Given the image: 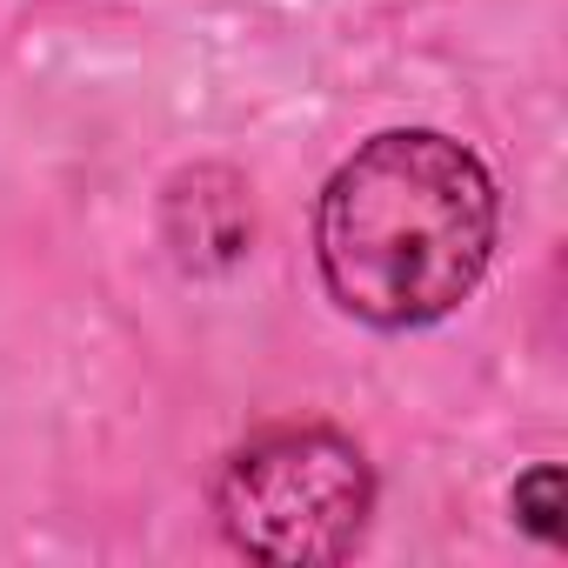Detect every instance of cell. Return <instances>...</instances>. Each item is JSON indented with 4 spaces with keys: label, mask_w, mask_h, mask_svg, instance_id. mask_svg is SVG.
Returning <instances> with one entry per match:
<instances>
[{
    "label": "cell",
    "mask_w": 568,
    "mask_h": 568,
    "mask_svg": "<svg viewBox=\"0 0 568 568\" xmlns=\"http://www.w3.org/2000/svg\"><path fill=\"white\" fill-rule=\"evenodd\" d=\"M501 194L475 148L435 128L362 141L315 201V261L342 315L408 335L448 322L488 274Z\"/></svg>",
    "instance_id": "cell-1"
},
{
    "label": "cell",
    "mask_w": 568,
    "mask_h": 568,
    "mask_svg": "<svg viewBox=\"0 0 568 568\" xmlns=\"http://www.w3.org/2000/svg\"><path fill=\"white\" fill-rule=\"evenodd\" d=\"M221 535L281 568L348 561L375 521V468L355 435L328 422H281L247 435L214 475Z\"/></svg>",
    "instance_id": "cell-2"
},
{
    "label": "cell",
    "mask_w": 568,
    "mask_h": 568,
    "mask_svg": "<svg viewBox=\"0 0 568 568\" xmlns=\"http://www.w3.org/2000/svg\"><path fill=\"white\" fill-rule=\"evenodd\" d=\"M254 234L247 187L227 168H194L168 187V247L181 267H227Z\"/></svg>",
    "instance_id": "cell-3"
},
{
    "label": "cell",
    "mask_w": 568,
    "mask_h": 568,
    "mask_svg": "<svg viewBox=\"0 0 568 568\" xmlns=\"http://www.w3.org/2000/svg\"><path fill=\"white\" fill-rule=\"evenodd\" d=\"M515 521L535 535V541H561V468L555 462H541V468H528L521 481H515Z\"/></svg>",
    "instance_id": "cell-4"
}]
</instances>
